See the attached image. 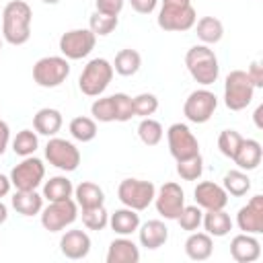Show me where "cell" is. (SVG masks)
Returning <instances> with one entry per match:
<instances>
[{"mask_svg": "<svg viewBox=\"0 0 263 263\" xmlns=\"http://www.w3.org/2000/svg\"><path fill=\"white\" fill-rule=\"evenodd\" d=\"M113 74H115V70L109 60L95 58L84 66V70L78 78V88L86 97H101L105 92V88L109 86Z\"/></svg>", "mask_w": 263, "mask_h": 263, "instance_id": "cell-3", "label": "cell"}, {"mask_svg": "<svg viewBox=\"0 0 263 263\" xmlns=\"http://www.w3.org/2000/svg\"><path fill=\"white\" fill-rule=\"evenodd\" d=\"M138 236H140L142 247L154 251V249H160L168 240V228L162 220H148L138 228Z\"/></svg>", "mask_w": 263, "mask_h": 263, "instance_id": "cell-20", "label": "cell"}, {"mask_svg": "<svg viewBox=\"0 0 263 263\" xmlns=\"http://www.w3.org/2000/svg\"><path fill=\"white\" fill-rule=\"evenodd\" d=\"M45 177V164L41 158L25 156L12 171H10V183L18 191H33L43 183Z\"/></svg>", "mask_w": 263, "mask_h": 263, "instance_id": "cell-8", "label": "cell"}, {"mask_svg": "<svg viewBox=\"0 0 263 263\" xmlns=\"http://www.w3.org/2000/svg\"><path fill=\"white\" fill-rule=\"evenodd\" d=\"M82 224H84L88 230H103V228L109 224V214H107L105 205L82 210Z\"/></svg>", "mask_w": 263, "mask_h": 263, "instance_id": "cell-41", "label": "cell"}, {"mask_svg": "<svg viewBox=\"0 0 263 263\" xmlns=\"http://www.w3.org/2000/svg\"><path fill=\"white\" fill-rule=\"evenodd\" d=\"M109 226L113 228L115 234L129 236L132 232H136L140 228V216L132 208H119L109 216Z\"/></svg>", "mask_w": 263, "mask_h": 263, "instance_id": "cell-25", "label": "cell"}, {"mask_svg": "<svg viewBox=\"0 0 263 263\" xmlns=\"http://www.w3.org/2000/svg\"><path fill=\"white\" fill-rule=\"evenodd\" d=\"M185 66H187L191 78L195 82H199L201 86H210L218 80V74H220L218 58L208 45L189 47L185 53Z\"/></svg>", "mask_w": 263, "mask_h": 263, "instance_id": "cell-2", "label": "cell"}, {"mask_svg": "<svg viewBox=\"0 0 263 263\" xmlns=\"http://www.w3.org/2000/svg\"><path fill=\"white\" fill-rule=\"evenodd\" d=\"M203 173V158L201 154H195L185 160H177V175L183 181H197Z\"/></svg>", "mask_w": 263, "mask_h": 263, "instance_id": "cell-36", "label": "cell"}, {"mask_svg": "<svg viewBox=\"0 0 263 263\" xmlns=\"http://www.w3.org/2000/svg\"><path fill=\"white\" fill-rule=\"evenodd\" d=\"M74 193V185L68 177L64 175H58V177H51L49 181H45L43 185V197L47 201H60V199H68L72 197Z\"/></svg>", "mask_w": 263, "mask_h": 263, "instance_id": "cell-30", "label": "cell"}, {"mask_svg": "<svg viewBox=\"0 0 263 263\" xmlns=\"http://www.w3.org/2000/svg\"><path fill=\"white\" fill-rule=\"evenodd\" d=\"M154 205H156V212L164 218V220H177L183 205H185V191L181 189L179 183H164L156 195H154Z\"/></svg>", "mask_w": 263, "mask_h": 263, "instance_id": "cell-14", "label": "cell"}, {"mask_svg": "<svg viewBox=\"0 0 263 263\" xmlns=\"http://www.w3.org/2000/svg\"><path fill=\"white\" fill-rule=\"evenodd\" d=\"M214 253V240L208 232H191L185 240V255L191 261H205Z\"/></svg>", "mask_w": 263, "mask_h": 263, "instance_id": "cell-22", "label": "cell"}, {"mask_svg": "<svg viewBox=\"0 0 263 263\" xmlns=\"http://www.w3.org/2000/svg\"><path fill=\"white\" fill-rule=\"evenodd\" d=\"M197 21V12L191 4H183V6H166L162 4L160 12H158V27L164 31H173V33H181V31H189Z\"/></svg>", "mask_w": 263, "mask_h": 263, "instance_id": "cell-13", "label": "cell"}, {"mask_svg": "<svg viewBox=\"0 0 263 263\" xmlns=\"http://www.w3.org/2000/svg\"><path fill=\"white\" fill-rule=\"evenodd\" d=\"M70 134L74 140L78 142H90L97 138V121L92 117H84V115H78L70 121Z\"/></svg>", "mask_w": 263, "mask_h": 263, "instance_id": "cell-32", "label": "cell"}, {"mask_svg": "<svg viewBox=\"0 0 263 263\" xmlns=\"http://www.w3.org/2000/svg\"><path fill=\"white\" fill-rule=\"evenodd\" d=\"M70 74V64L64 55H45L35 62L33 66V80L41 88H55L60 86Z\"/></svg>", "mask_w": 263, "mask_h": 263, "instance_id": "cell-6", "label": "cell"}, {"mask_svg": "<svg viewBox=\"0 0 263 263\" xmlns=\"http://www.w3.org/2000/svg\"><path fill=\"white\" fill-rule=\"evenodd\" d=\"M41 2H45V4H58L60 0H41Z\"/></svg>", "mask_w": 263, "mask_h": 263, "instance_id": "cell-51", "label": "cell"}, {"mask_svg": "<svg viewBox=\"0 0 263 263\" xmlns=\"http://www.w3.org/2000/svg\"><path fill=\"white\" fill-rule=\"evenodd\" d=\"M10 187H12L10 177H6V175H2V173H0V199H2V197H6V195L10 193Z\"/></svg>", "mask_w": 263, "mask_h": 263, "instance_id": "cell-47", "label": "cell"}, {"mask_svg": "<svg viewBox=\"0 0 263 263\" xmlns=\"http://www.w3.org/2000/svg\"><path fill=\"white\" fill-rule=\"evenodd\" d=\"M45 158L51 166H55L64 173H72L80 164V150L70 140L49 138V142L45 146Z\"/></svg>", "mask_w": 263, "mask_h": 263, "instance_id": "cell-9", "label": "cell"}, {"mask_svg": "<svg viewBox=\"0 0 263 263\" xmlns=\"http://www.w3.org/2000/svg\"><path fill=\"white\" fill-rule=\"evenodd\" d=\"M10 203L12 208L21 214V216H35V214H41L43 210V195H39L35 189L33 191H14V195L10 197Z\"/></svg>", "mask_w": 263, "mask_h": 263, "instance_id": "cell-26", "label": "cell"}, {"mask_svg": "<svg viewBox=\"0 0 263 263\" xmlns=\"http://www.w3.org/2000/svg\"><path fill=\"white\" fill-rule=\"evenodd\" d=\"M33 10L25 0H10L2 10V39L10 45H25L31 37Z\"/></svg>", "mask_w": 263, "mask_h": 263, "instance_id": "cell-1", "label": "cell"}, {"mask_svg": "<svg viewBox=\"0 0 263 263\" xmlns=\"http://www.w3.org/2000/svg\"><path fill=\"white\" fill-rule=\"evenodd\" d=\"M132 101H134V117H150L158 109V99L152 92H140Z\"/></svg>", "mask_w": 263, "mask_h": 263, "instance_id": "cell-39", "label": "cell"}, {"mask_svg": "<svg viewBox=\"0 0 263 263\" xmlns=\"http://www.w3.org/2000/svg\"><path fill=\"white\" fill-rule=\"evenodd\" d=\"M222 187L226 189L228 195H234V197H242L247 195V191L251 189V179L245 171L240 168H234V171H228L222 179Z\"/></svg>", "mask_w": 263, "mask_h": 263, "instance_id": "cell-31", "label": "cell"}, {"mask_svg": "<svg viewBox=\"0 0 263 263\" xmlns=\"http://www.w3.org/2000/svg\"><path fill=\"white\" fill-rule=\"evenodd\" d=\"M236 224L247 234L263 232V195H253L236 214Z\"/></svg>", "mask_w": 263, "mask_h": 263, "instance_id": "cell-15", "label": "cell"}, {"mask_svg": "<svg viewBox=\"0 0 263 263\" xmlns=\"http://www.w3.org/2000/svg\"><path fill=\"white\" fill-rule=\"evenodd\" d=\"M201 224H203L205 232L216 238H222L232 230V220L224 210H205Z\"/></svg>", "mask_w": 263, "mask_h": 263, "instance_id": "cell-27", "label": "cell"}, {"mask_svg": "<svg viewBox=\"0 0 263 263\" xmlns=\"http://www.w3.org/2000/svg\"><path fill=\"white\" fill-rule=\"evenodd\" d=\"M129 4H132V8H134L136 12H140V14H150V12H154L158 0H129Z\"/></svg>", "mask_w": 263, "mask_h": 263, "instance_id": "cell-45", "label": "cell"}, {"mask_svg": "<svg viewBox=\"0 0 263 263\" xmlns=\"http://www.w3.org/2000/svg\"><path fill=\"white\" fill-rule=\"evenodd\" d=\"M123 2L125 0H95V6H97V12L119 16V12L123 10Z\"/></svg>", "mask_w": 263, "mask_h": 263, "instance_id": "cell-43", "label": "cell"}, {"mask_svg": "<svg viewBox=\"0 0 263 263\" xmlns=\"http://www.w3.org/2000/svg\"><path fill=\"white\" fill-rule=\"evenodd\" d=\"M162 136H164V129H162L160 121H156L152 117H142V121L138 123V138L142 140V144L156 146V144H160Z\"/></svg>", "mask_w": 263, "mask_h": 263, "instance_id": "cell-33", "label": "cell"}, {"mask_svg": "<svg viewBox=\"0 0 263 263\" xmlns=\"http://www.w3.org/2000/svg\"><path fill=\"white\" fill-rule=\"evenodd\" d=\"M255 86L245 70H232L224 80V105L230 111H242L251 105Z\"/></svg>", "mask_w": 263, "mask_h": 263, "instance_id": "cell-4", "label": "cell"}, {"mask_svg": "<svg viewBox=\"0 0 263 263\" xmlns=\"http://www.w3.org/2000/svg\"><path fill=\"white\" fill-rule=\"evenodd\" d=\"M162 4H166V6H183V4H191V0H162Z\"/></svg>", "mask_w": 263, "mask_h": 263, "instance_id": "cell-49", "label": "cell"}, {"mask_svg": "<svg viewBox=\"0 0 263 263\" xmlns=\"http://www.w3.org/2000/svg\"><path fill=\"white\" fill-rule=\"evenodd\" d=\"M62 123H64L62 113L58 109H53V107H43L33 117L35 132L41 134V136H47V138H53L62 129Z\"/></svg>", "mask_w": 263, "mask_h": 263, "instance_id": "cell-23", "label": "cell"}, {"mask_svg": "<svg viewBox=\"0 0 263 263\" xmlns=\"http://www.w3.org/2000/svg\"><path fill=\"white\" fill-rule=\"evenodd\" d=\"M195 203L201 210H224L228 203V193L222 185L214 183V181H201L197 183L195 191Z\"/></svg>", "mask_w": 263, "mask_h": 263, "instance_id": "cell-16", "label": "cell"}, {"mask_svg": "<svg viewBox=\"0 0 263 263\" xmlns=\"http://www.w3.org/2000/svg\"><path fill=\"white\" fill-rule=\"evenodd\" d=\"M240 142H242V136H240L236 129H224V132H220V136H218V148H220V152H222L226 158H230V160L234 158V154H236Z\"/></svg>", "mask_w": 263, "mask_h": 263, "instance_id": "cell-40", "label": "cell"}, {"mask_svg": "<svg viewBox=\"0 0 263 263\" xmlns=\"http://www.w3.org/2000/svg\"><path fill=\"white\" fill-rule=\"evenodd\" d=\"M195 33H197V39L203 43V45H212V43H218L224 35V25L220 18L216 16H201L199 21H195Z\"/></svg>", "mask_w": 263, "mask_h": 263, "instance_id": "cell-28", "label": "cell"}, {"mask_svg": "<svg viewBox=\"0 0 263 263\" xmlns=\"http://www.w3.org/2000/svg\"><path fill=\"white\" fill-rule=\"evenodd\" d=\"M140 261V249L134 240L127 236L111 240L107 249V263H138Z\"/></svg>", "mask_w": 263, "mask_h": 263, "instance_id": "cell-21", "label": "cell"}, {"mask_svg": "<svg viewBox=\"0 0 263 263\" xmlns=\"http://www.w3.org/2000/svg\"><path fill=\"white\" fill-rule=\"evenodd\" d=\"M201 218H203V212L201 208L195 203V205H183L177 222L181 226V230H187V232H193L201 226Z\"/></svg>", "mask_w": 263, "mask_h": 263, "instance_id": "cell-38", "label": "cell"}, {"mask_svg": "<svg viewBox=\"0 0 263 263\" xmlns=\"http://www.w3.org/2000/svg\"><path fill=\"white\" fill-rule=\"evenodd\" d=\"M166 142H168V152L175 160H185L199 154V142L185 123H173L166 129Z\"/></svg>", "mask_w": 263, "mask_h": 263, "instance_id": "cell-11", "label": "cell"}, {"mask_svg": "<svg viewBox=\"0 0 263 263\" xmlns=\"http://www.w3.org/2000/svg\"><path fill=\"white\" fill-rule=\"evenodd\" d=\"M97 43V35L90 29H72L60 37V51L66 60L86 58Z\"/></svg>", "mask_w": 263, "mask_h": 263, "instance_id": "cell-12", "label": "cell"}, {"mask_svg": "<svg viewBox=\"0 0 263 263\" xmlns=\"http://www.w3.org/2000/svg\"><path fill=\"white\" fill-rule=\"evenodd\" d=\"M140 66H142V55L132 47L119 49L115 55V62H113V70L119 76H134L140 70Z\"/></svg>", "mask_w": 263, "mask_h": 263, "instance_id": "cell-29", "label": "cell"}, {"mask_svg": "<svg viewBox=\"0 0 263 263\" xmlns=\"http://www.w3.org/2000/svg\"><path fill=\"white\" fill-rule=\"evenodd\" d=\"M216 107H218V97L208 88H197L185 99L183 115L191 123H205L212 119Z\"/></svg>", "mask_w": 263, "mask_h": 263, "instance_id": "cell-10", "label": "cell"}, {"mask_svg": "<svg viewBox=\"0 0 263 263\" xmlns=\"http://www.w3.org/2000/svg\"><path fill=\"white\" fill-rule=\"evenodd\" d=\"M72 195H74V201L78 203L80 210L105 205V191L92 181H82L80 185H76Z\"/></svg>", "mask_w": 263, "mask_h": 263, "instance_id": "cell-24", "label": "cell"}, {"mask_svg": "<svg viewBox=\"0 0 263 263\" xmlns=\"http://www.w3.org/2000/svg\"><path fill=\"white\" fill-rule=\"evenodd\" d=\"M156 195V187L152 181L144 179H123L117 187V197L125 208H132L136 212L146 210Z\"/></svg>", "mask_w": 263, "mask_h": 263, "instance_id": "cell-5", "label": "cell"}, {"mask_svg": "<svg viewBox=\"0 0 263 263\" xmlns=\"http://www.w3.org/2000/svg\"><path fill=\"white\" fill-rule=\"evenodd\" d=\"M60 251L66 259H84L90 253V236L84 230H66L60 238Z\"/></svg>", "mask_w": 263, "mask_h": 263, "instance_id": "cell-17", "label": "cell"}, {"mask_svg": "<svg viewBox=\"0 0 263 263\" xmlns=\"http://www.w3.org/2000/svg\"><path fill=\"white\" fill-rule=\"evenodd\" d=\"M37 146H39V140H37V132H33V129H21L12 138V150H14V154H18L23 158L33 156Z\"/></svg>", "mask_w": 263, "mask_h": 263, "instance_id": "cell-34", "label": "cell"}, {"mask_svg": "<svg viewBox=\"0 0 263 263\" xmlns=\"http://www.w3.org/2000/svg\"><path fill=\"white\" fill-rule=\"evenodd\" d=\"M6 218H8V208L2 203V199H0V226L6 222Z\"/></svg>", "mask_w": 263, "mask_h": 263, "instance_id": "cell-50", "label": "cell"}, {"mask_svg": "<svg viewBox=\"0 0 263 263\" xmlns=\"http://www.w3.org/2000/svg\"><path fill=\"white\" fill-rule=\"evenodd\" d=\"M113 103H115V121H129L134 117V101L129 95L125 92H115L111 95Z\"/></svg>", "mask_w": 263, "mask_h": 263, "instance_id": "cell-42", "label": "cell"}, {"mask_svg": "<svg viewBox=\"0 0 263 263\" xmlns=\"http://www.w3.org/2000/svg\"><path fill=\"white\" fill-rule=\"evenodd\" d=\"M78 218V203L68 197L60 201H49L47 208L41 210V226L49 232H60L74 224Z\"/></svg>", "mask_w": 263, "mask_h": 263, "instance_id": "cell-7", "label": "cell"}, {"mask_svg": "<svg viewBox=\"0 0 263 263\" xmlns=\"http://www.w3.org/2000/svg\"><path fill=\"white\" fill-rule=\"evenodd\" d=\"M90 115H92L95 121H101V123L115 121V103H113V97H99V99H95V103L90 105Z\"/></svg>", "mask_w": 263, "mask_h": 263, "instance_id": "cell-37", "label": "cell"}, {"mask_svg": "<svg viewBox=\"0 0 263 263\" xmlns=\"http://www.w3.org/2000/svg\"><path fill=\"white\" fill-rule=\"evenodd\" d=\"M230 255L236 263H253L261 257V242L255 234L240 232L230 240Z\"/></svg>", "mask_w": 263, "mask_h": 263, "instance_id": "cell-18", "label": "cell"}, {"mask_svg": "<svg viewBox=\"0 0 263 263\" xmlns=\"http://www.w3.org/2000/svg\"><path fill=\"white\" fill-rule=\"evenodd\" d=\"M8 144H10V127L4 119H0V156L6 152Z\"/></svg>", "mask_w": 263, "mask_h": 263, "instance_id": "cell-46", "label": "cell"}, {"mask_svg": "<svg viewBox=\"0 0 263 263\" xmlns=\"http://www.w3.org/2000/svg\"><path fill=\"white\" fill-rule=\"evenodd\" d=\"M0 49H2V35H0Z\"/></svg>", "mask_w": 263, "mask_h": 263, "instance_id": "cell-52", "label": "cell"}, {"mask_svg": "<svg viewBox=\"0 0 263 263\" xmlns=\"http://www.w3.org/2000/svg\"><path fill=\"white\" fill-rule=\"evenodd\" d=\"M261 113H263V105H259V107L255 109V115H253V117H255V125H257L259 129H263V121H261Z\"/></svg>", "mask_w": 263, "mask_h": 263, "instance_id": "cell-48", "label": "cell"}, {"mask_svg": "<svg viewBox=\"0 0 263 263\" xmlns=\"http://www.w3.org/2000/svg\"><path fill=\"white\" fill-rule=\"evenodd\" d=\"M261 158H263V148L257 140L253 138H242L236 154H234V164L240 168V171H255L259 164H261Z\"/></svg>", "mask_w": 263, "mask_h": 263, "instance_id": "cell-19", "label": "cell"}, {"mask_svg": "<svg viewBox=\"0 0 263 263\" xmlns=\"http://www.w3.org/2000/svg\"><path fill=\"white\" fill-rule=\"evenodd\" d=\"M119 25V18L113 16V14H103V12H92L90 18H88V29L99 35V37H105L109 33H113Z\"/></svg>", "mask_w": 263, "mask_h": 263, "instance_id": "cell-35", "label": "cell"}, {"mask_svg": "<svg viewBox=\"0 0 263 263\" xmlns=\"http://www.w3.org/2000/svg\"><path fill=\"white\" fill-rule=\"evenodd\" d=\"M247 76H249V80L253 82L255 88H261V86H263V66H261L259 60L251 62V66H249V70H247Z\"/></svg>", "mask_w": 263, "mask_h": 263, "instance_id": "cell-44", "label": "cell"}]
</instances>
